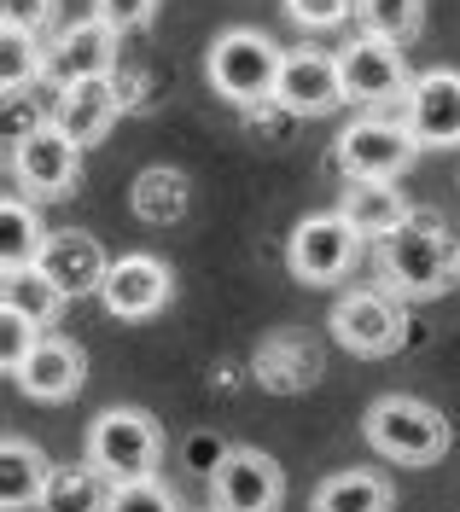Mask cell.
<instances>
[{
  "instance_id": "cell-1",
  "label": "cell",
  "mask_w": 460,
  "mask_h": 512,
  "mask_svg": "<svg viewBox=\"0 0 460 512\" xmlns=\"http://www.w3.org/2000/svg\"><path fill=\"white\" fill-rule=\"evenodd\" d=\"M373 274H379V286L391 291V297H402V303H426V297H443V291L455 286L460 245L437 216L414 210L396 233L373 239Z\"/></svg>"
},
{
  "instance_id": "cell-2",
  "label": "cell",
  "mask_w": 460,
  "mask_h": 512,
  "mask_svg": "<svg viewBox=\"0 0 460 512\" xmlns=\"http://www.w3.org/2000/svg\"><path fill=\"white\" fill-rule=\"evenodd\" d=\"M362 437L373 454H385L396 466H431V460H443L449 443H455V431H449V414L443 408H431L420 396H379L373 408L362 414Z\"/></svg>"
},
{
  "instance_id": "cell-3",
  "label": "cell",
  "mask_w": 460,
  "mask_h": 512,
  "mask_svg": "<svg viewBox=\"0 0 460 512\" xmlns=\"http://www.w3.org/2000/svg\"><path fill=\"white\" fill-rule=\"evenodd\" d=\"M280 64H286V47H280L274 35L251 30V24H233V30H222L210 41L204 76H210V88L228 99V105L251 111V105H268V99H274Z\"/></svg>"
},
{
  "instance_id": "cell-4",
  "label": "cell",
  "mask_w": 460,
  "mask_h": 512,
  "mask_svg": "<svg viewBox=\"0 0 460 512\" xmlns=\"http://www.w3.org/2000/svg\"><path fill=\"white\" fill-rule=\"evenodd\" d=\"M82 460H94L111 483H134V478H158L164 460V431L146 408H105L88 425Z\"/></svg>"
},
{
  "instance_id": "cell-5",
  "label": "cell",
  "mask_w": 460,
  "mask_h": 512,
  "mask_svg": "<svg viewBox=\"0 0 460 512\" xmlns=\"http://www.w3.org/2000/svg\"><path fill=\"white\" fill-rule=\"evenodd\" d=\"M420 158V140L408 134L402 117H356V123L338 128L332 140V169L344 181H402Z\"/></svg>"
},
{
  "instance_id": "cell-6",
  "label": "cell",
  "mask_w": 460,
  "mask_h": 512,
  "mask_svg": "<svg viewBox=\"0 0 460 512\" xmlns=\"http://www.w3.org/2000/svg\"><path fill=\"white\" fill-rule=\"evenodd\" d=\"M82 140H70L65 128L47 123L35 128V134H24V140H12L6 146V169H12V187L30 192L35 204H47V198H70L76 192V181H82Z\"/></svg>"
},
{
  "instance_id": "cell-7",
  "label": "cell",
  "mask_w": 460,
  "mask_h": 512,
  "mask_svg": "<svg viewBox=\"0 0 460 512\" xmlns=\"http://www.w3.org/2000/svg\"><path fill=\"white\" fill-rule=\"evenodd\" d=\"M338 76H344V99L379 111V105H402L414 88V70H408V47H396L385 35H350L338 47Z\"/></svg>"
},
{
  "instance_id": "cell-8",
  "label": "cell",
  "mask_w": 460,
  "mask_h": 512,
  "mask_svg": "<svg viewBox=\"0 0 460 512\" xmlns=\"http://www.w3.org/2000/svg\"><path fill=\"white\" fill-rule=\"evenodd\" d=\"M362 233L344 210H327V216H303L286 239V268H292L297 286H338L356 256H362Z\"/></svg>"
},
{
  "instance_id": "cell-9",
  "label": "cell",
  "mask_w": 460,
  "mask_h": 512,
  "mask_svg": "<svg viewBox=\"0 0 460 512\" xmlns=\"http://www.w3.org/2000/svg\"><path fill=\"white\" fill-rule=\"evenodd\" d=\"M332 338L350 355H391L408 338V315H402V297H391L385 286H356L332 303Z\"/></svg>"
},
{
  "instance_id": "cell-10",
  "label": "cell",
  "mask_w": 460,
  "mask_h": 512,
  "mask_svg": "<svg viewBox=\"0 0 460 512\" xmlns=\"http://www.w3.org/2000/svg\"><path fill=\"white\" fill-rule=\"evenodd\" d=\"M117 59H123V30L88 12L47 41V82L65 88V82H88V76H117Z\"/></svg>"
},
{
  "instance_id": "cell-11",
  "label": "cell",
  "mask_w": 460,
  "mask_h": 512,
  "mask_svg": "<svg viewBox=\"0 0 460 512\" xmlns=\"http://www.w3.org/2000/svg\"><path fill=\"white\" fill-rule=\"evenodd\" d=\"M169 297H175V274H169L164 256H152V251L111 256L105 286H99V303H105L111 320H152L169 309Z\"/></svg>"
},
{
  "instance_id": "cell-12",
  "label": "cell",
  "mask_w": 460,
  "mask_h": 512,
  "mask_svg": "<svg viewBox=\"0 0 460 512\" xmlns=\"http://www.w3.org/2000/svg\"><path fill=\"white\" fill-rule=\"evenodd\" d=\"M274 105L286 117H332L344 111V76H338V53L321 47H292L280 64V82H274Z\"/></svg>"
},
{
  "instance_id": "cell-13",
  "label": "cell",
  "mask_w": 460,
  "mask_h": 512,
  "mask_svg": "<svg viewBox=\"0 0 460 512\" xmlns=\"http://www.w3.org/2000/svg\"><path fill=\"white\" fill-rule=\"evenodd\" d=\"M402 123L420 140V152H449V146H460V70H449V64L420 70L408 99H402Z\"/></svg>"
},
{
  "instance_id": "cell-14",
  "label": "cell",
  "mask_w": 460,
  "mask_h": 512,
  "mask_svg": "<svg viewBox=\"0 0 460 512\" xmlns=\"http://www.w3.org/2000/svg\"><path fill=\"white\" fill-rule=\"evenodd\" d=\"M286 501V472L263 448H233L210 478V507L222 512H280Z\"/></svg>"
},
{
  "instance_id": "cell-15",
  "label": "cell",
  "mask_w": 460,
  "mask_h": 512,
  "mask_svg": "<svg viewBox=\"0 0 460 512\" xmlns=\"http://www.w3.org/2000/svg\"><path fill=\"white\" fill-rule=\"evenodd\" d=\"M117 117H123V88H117V76L65 82V88L53 94V123L65 128L70 140H82V146H99Z\"/></svg>"
},
{
  "instance_id": "cell-16",
  "label": "cell",
  "mask_w": 460,
  "mask_h": 512,
  "mask_svg": "<svg viewBox=\"0 0 460 512\" xmlns=\"http://www.w3.org/2000/svg\"><path fill=\"white\" fill-rule=\"evenodd\" d=\"M35 262L59 280V291H65V297H99V286H105V268H111L105 245H99L94 233H82V227H53Z\"/></svg>"
},
{
  "instance_id": "cell-17",
  "label": "cell",
  "mask_w": 460,
  "mask_h": 512,
  "mask_svg": "<svg viewBox=\"0 0 460 512\" xmlns=\"http://www.w3.org/2000/svg\"><path fill=\"white\" fill-rule=\"evenodd\" d=\"M12 379H18V390L30 402H70L82 390V379H88V355H82V344H70L59 332H41V344L30 350V361Z\"/></svg>"
},
{
  "instance_id": "cell-18",
  "label": "cell",
  "mask_w": 460,
  "mask_h": 512,
  "mask_svg": "<svg viewBox=\"0 0 460 512\" xmlns=\"http://www.w3.org/2000/svg\"><path fill=\"white\" fill-rule=\"evenodd\" d=\"M53 483V460L30 443V437H6L0 443V507L6 512H30L47 501Z\"/></svg>"
},
{
  "instance_id": "cell-19",
  "label": "cell",
  "mask_w": 460,
  "mask_h": 512,
  "mask_svg": "<svg viewBox=\"0 0 460 512\" xmlns=\"http://www.w3.org/2000/svg\"><path fill=\"white\" fill-rule=\"evenodd\" d=\"M338 210L356 222V233H362V239H385V233H396V227L414 216L408 192L396 187V181H344Z\"/></svg>"
},
{
  "instance_id": "cell-20",
  "label": "cell",
  "mask_w": 460,
  "mask_h": 512,
  "mask_svg": "<svg viewBox=\"0 0 460 512\" xmlns=\"http://www.w3.org/2000/svg\"><path fill=\"white\" fill-rule=\"evenodd\" d=\"M129 210L146 227L181 222V216L193 210V181H187V169H169V163L140 169V175H134V187H129Z\"/></svg>"
},
{
  "instance_id": "cell-21",
  "label": "cell",
  "mask_w": 460,
  "mask_h": 512,
  "mask_svg": "<svg viewBox=\"0 0 460 512\" xmlns=\"http://www.w3.org/2000/svg\"><path fill=\"white\" fill-rule=\"evenodd\" d=\"M47 233L53 227L41 222V210H35L30 192H6L0 198V274H12V268H30L41 245H47Z\"/></svg>"
},
{
  "instance_id": "cell-22",
  "label": "cell",
  "mask_w": 460,
  "mask_h": 512,
  "mask_svg": "<svg viewBox=\"0 0 460 512\" xmlns=\"http://www.w3.org/2000/svg\"><path fill=\"white\" fill-rule=\"evenodd\" d=\"M391 478L367 472V466H344L321 478V489L309 495V512H391Z\"/></svg>"
},
{
  "instance_id": "cell-23",
  "label": "cell",
  "mask_w": 460,
  "mask_h": 512,
  "mask_svg": "<svg viewBox=\"0 0 460 512\" xmlns=\"http://www.w3.org/2000/svg\"><path fill=\"white\" fill-rule=\"evenodd\" d=\"M65 291H59V280L41 268V262H30V268H12V274H0V309H18V315H30L41 332L53 326V320L65 315Z\"/></svg>"
},
{
  "instance_id": "cell-24",
  "label": "cell",
  "mask_w": 460,
  "mask_h": 512,
  "mask_svg": "<svg viewBox=\"0 0 460 512\" xmlns=\"http://www.w3.org/2000/svg\"><path fill=\"white\" fill-rule=\"evenodd\" d=\"M105 495H111V478L99 472L94 460L82 466H53V483H47V512H105Z\"/></svg>"
},
{
  "instance_id": "cell-25",
  "label": "cell",
  "mask_w": 460,
  "mask_h": 512,
  "mask_svg": "<svg viewBox=\"0 0 460 512\" xmlns=\"http://www.w3.org/2000/svg\"><path fill=\"white\" fill-rule=\"evenodd\" d=\"M356 24L367 35H385L396 47H408L426 30V0H356Z\"/></svg>"
},
{
  "instance_id": "cell-26",
  "label": "cell",
  "mask_w": 460,
  "mask_h": 512,
  "mask_svg": "<svg viewBox=\"0 0 460 512\" xmlns=\"http://www.w3.org/2000/svg\"><path fill=\"white\" fill-rule=\"evenodd\" d=\"M35 82H47V47H41V35L0 30V88L24 94Z\"/></svg>"
},
{
  "instance_id": "cell-27",
  "label": "cell",
  "mask_w": 460,
  "mask_h": 512,
  "mask_svg": "<svg viewBox=\"0 0 460 512\" xmlns=\"http://www.w3.org/2000/svg\"><path fill=\"white\" fill-rule=\"evenodd\" d=\"M105 512H181V501L158 478H134V483H111Z\"/></svg>"
},
{
  "instance_id": "cell-28",
  "label": "cell",
  "mask_w": 460,
  "mask_h": 512,
  "mask_svg": "<svg viewBox=\"0 0 460 512\" xmlns=\"http://www.w3.org/2000/svg\"><path fill=\"white\" fill-rule=\"evenodd\" d=\"M35 344H41V326H35L30 315H18V309H0V367L18 373V367L30 361Z\"/></svg>"
},
{
  "instance_id": "cell-29",
  "label": "cell",
  "mask_w": 460,
  "mask_h": 512,
  "mask_svg": "<svg viewBox=\"0 0 460 512\" xmlns=\"http://www.w3.org/2000/svg\"><path fill=\"white\" fill-rule=\"evenodd\" d=\"M297 30H338L356 18V0H280Z\"/></svg>"
},
{
  "instance_id": "cell-30",
  "label": "cell",
  "mask_w": 460,
  "mask_h": 512,
  "mask_svg": "<svg viewBox=\"0 0 460 512\" xmlns=\"http://www.w3.org/2000/svg\"><path fill=\"white\" fill-rule=\"evenodd\" d=\"M59 0H0V30H24V35H41L53 24Z\"/></svg>"
},
{
  "instance_id": "cell-31",
  "label": "cell",
  "mask_w": 460,
  "mask_h": 512,
  "mask_svg": "<svg viewBox=\"0 0 460 512\" xmlns=\"http://www.w3.org/2000/svg\"><path fill=\"white\" fill-rule=\"evenodd\" d=\"M233 454V443H222L216 431H193L187 443H181V460H187V472H198V478H216V466Z\"/></svg>"
},
{
  "instance_id": "cell-32",
  "label": "cell",
  "mask_w": 460,
  "mask_h": 512,
  "mask_svg": "<svg viewBox=\"0 0 460 512\" xmlns=\"http://www.w3.org/2000/svg\"><path fill=\"white\" fill-rule=\"evenodd\" d=\"M47 117H53V111H41L30 88H24V94H6V146H12V140H24V134H35Z\"/></svg>"
},
{
  "instance_id": "cell-33",
  "label": "cell",
  "mask_w": 460,
  "mask_h": 512,
  "mask_svg": "<svg viewBox=\"0 0 460 512\" xmlns=\"http://www.w3.org/2000/svg\"><path fill=\"white\" fill-rule=\"evenodd\" d=\"M94 12H99V18H111L117 30L129 35V30H140V24H152L158 0H94Z\"/></svg>"
},
{
  "instance_id": "cell-34",
  "label": "cell",
  "mask_w": 460,
  "mask_h": 512,
  "mask_svg": "<svg viewBox=\"0 0 460 512\" xmlns=\"http://www.w3.org/2000/svg\"><path fill=\"white\" fill-rule=\"evenodd\" d=\"M210 512H222V507H210Z\"/></svg>"
}]
</instances>
